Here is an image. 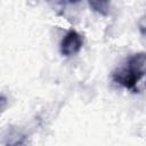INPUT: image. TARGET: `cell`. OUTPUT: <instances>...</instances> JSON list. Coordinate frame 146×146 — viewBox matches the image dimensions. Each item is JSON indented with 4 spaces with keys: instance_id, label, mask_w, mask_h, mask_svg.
I'll use <instances>...</instances> for the list:
<instances>
[{
    "instance_id": "cell-5",
    "label": "cell",
    "mask_w": 146,
    "mask_h": 146,
    "mask_svg": "<svg viewBox=\"0 0 146 146\" xmlns=\"http://www.w3.org/2000/svg\"><path fill=\"white\" fill-rule=\"evenodd\" d=\"M7 103H8L7 98H6L5 96L0 95V114H1V113L5 111V108L7 107Z\"/></svg>"
},
{
    "instance_id": "cell-3",
    "label": "cell",
    "mask_w": 146,
    "mask_h": 146,
    "mask_svg": "<svg viewBox=\"0 0 146 146\" xmlns=\"http://www.w3.org/2000/svg\"><path fill=\"white\" fill-rule=\"evenodd\" d=\"M89 6L97 13L102 14V15H107L108 13V2L105 1H89Z\"/></svg>"
},
{
    "instance_id": "cell-1",
    "label": "cell",
    "mask_w": 146,
    "mask_h": 146,
    "mask_svg": "<svg viewBox=\"0 0 146 146\" xmlns=\"http://www.w3.org/2000/svg\"><path fill=\"white\" fill-rule=\"evenodd\" d=\"M146 67V55L145 52H138L130 56L127 63L116 68L112 73V79L114 82L121 84L125 89L138 91L137 84L144 79Z\"/></svg>"
},
{
    "instance_id": "cell-2",
    "label": "cell",
    "mask_w": 146,
    "mask_h": 146,
    "mask_svg": "<svg viewBox=\"0 0 146 146\" xmlns=\"http://www.w3.org/2000/svg\"><path fill=\"white\" fill-rule=\"evenodd\" d=\"M83 46V39L80 33L75 30H70L62 39L59 44L60 54L65 57H71L76 55Z\"/></svg>"
},
{
    "instance_id": "cell-4",
    "label": "cell",
    "mask_w": 146,
    "mask_h": 146,
    "mask_svg": "<svg viewBox=\"0 0 146 146\" xmlns=\"http://www.w3.org/2000/svg\"><path fill=\"white\" fill-rule=\"evenodd\" d=\"M6 146H30V143L26 136H17V138L8 141Z\"/></svg>"
}]
</instances>
